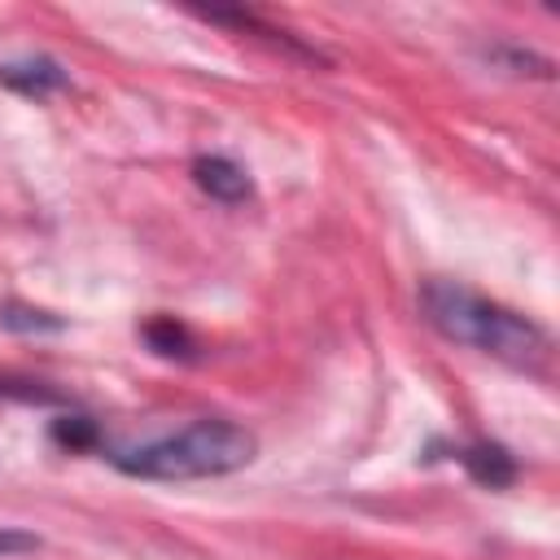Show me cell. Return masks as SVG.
Masks as SVG:
<instances>
[{"mask_svg": "<svg viewBox=\"0 0 560 560\" xmlns=\"http://www.w3.org/2000/svg\"><path fill=\"white\" fill-rule=\"evenodd\" d=\"M420 306L446 341L472 346V350H481L508 368H521V372H542L551 363V341L534 319H525L455 280H429L420 289Z\"/></svg>", "mask_w": 560, "mask_h": 560, "instance_id": "obj_1", "label": "cell"}, {"mask_svg": "<svg viewBox=\"0 0 560 560\" xmlns=\"http://www.w3.org/2000/svg\"><path fill=\"white\" fill-rule=\"evenodd\" d=\"M258 455V438L236 420H197L179 433L114 455V464L144 481H192L245 468Z\"/></svg>", "mask_w": 560, "mask_h": 560, "instance_id": "obj_2", "label": "cell"}, {"mask_svg": "<svg viewBox=\"0 0 560 560\" xmlns=\"http://www.w3.org/2000/svg\"><path fill=\"white\" fill-rule=\"evenodd\" d=\"M192 179H197L201 192H210V197L223 201V206H236V201L249 197V175H245L232 158H219V153L197 158V162H192Z\"/></svg>", "mask_w": 560, "mask_h": 560, "instance_id": "obj_3", "label": "cell"}, {"mask_svg": "<svg viewBox=\"0 0 560 560\" xmlns=\"http://www.w3.org/2000/svg\"><path fill=\"white\" fill-rule=\"evenodd\" d=\"M0 83L22 92V96H48V92L66 88V70L52 57H26V61H4Z\"/></svg>", "mask_w": 560, "mask_h": 560, "instance_id": "obj_4", "label": "cell"}, {"mask_svg": "<svg viewBox=\"0 0 560 560\" xmlns=\"http://www.w3.org/2000/svg\"><path fill=\"white\" fill-rule=\"evenodd\" d=\"M459 459H464V468H468L481 486H490V490L516 481V459H512L503 446H494V442H472V446L459 451Z\"/></svg>", "mask_w": 560, "mask_h": 560, "instance_id": "obj_5", "label": "cell"}, {"mask_svg": "<svg viewBox=\"0 0 560 560\" xmlns=\"http://www.w3.org/2000/svg\"><path fill=\"white\" fill-rule=\"evenodd\" d=\"M0 328H9V332H57L61 319L48 315V311L22 306V302H4V306H0Z\"/></svg>", "mask_w": 560, "mask_h": 560, "instance_id": "obj_6", "label": "cell"}, {"mask_svg": "<svg viewBox=\"0 0 560 560\" xmlns=\"http://www.w3.org/2000/svg\"><path fill=\"white\" fill-rule=\"evenodd\" d=\"M144 337H149V346H153V350H162V354H184V350H188L184 328H179V324H171V319H153V324L144 328Z\"/></svg>", "mask_w": 560, "mask_h": 560, "instance_id": "obj_7", "label": "cell"}, {"mask_svg": "<svg viewBox=\"0 0 560 560\" xmlns=\"http://www.w3.org/2000/svg\"><path fill=\"white\" fill-rule=\"evenodd\" d=\"M66 446H83V442H92V424L83 420V416H66V420H57V429H52Z\"/></svg>", "mask_w": 560, "mask_h": 560, "instance_id": "obj_8", "label": "cell"}, {"mask_svg": "<svg viewBox=\"0 0 560 560\" xmlns=\"http://www.w3.org/2000/svg\"><path fill=\"white\" fill-rule=\"evenodd\" d=\"M35 538L31 534H0V551H31Z\"/></svg>", "mask_w": 560, "mask_h": 560, "instance_id": "obj_9", "label": "cell"}]
</instances>
